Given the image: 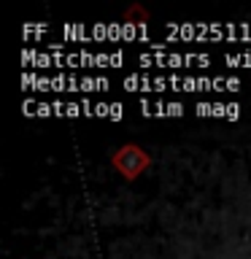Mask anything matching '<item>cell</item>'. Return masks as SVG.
Here are the masks:
<instances>
[{
	"mask_svg": "<svg viewBox=\"0 0 251 259\" xmlns=\"http://www.w3.org/2000/svg\"><path fill=\"white\" fill-rule=\"evenodd\" d=\"M111 165L116 167L119 173L127 178V181H135V178H138L146 167L151 165V157L141 149V146H135V143H124L121 149L113 151Z\"/></svg>",
	"mask_w": 251,
	"mask_h": 259,
	"instance_id": "cell-1",
	"label": "cell"
}]
</instances>
